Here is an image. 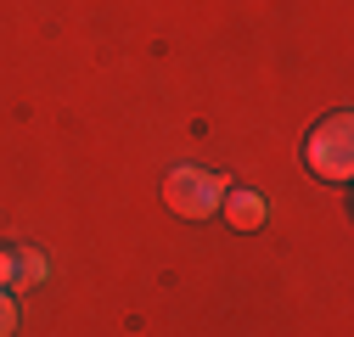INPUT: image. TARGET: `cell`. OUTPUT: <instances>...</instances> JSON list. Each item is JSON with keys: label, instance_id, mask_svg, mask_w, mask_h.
<instances>
[{"label": "cell", "instance_id": "6da1fadb", "mask_svg": "<svg viewBox=\"0 0 354 337\" xmlns=\"http://www.w3.org/2000/svg\"><path fill=\"white\" fill-rule=\"evenodd\" d=\"M304 163L315 180H348L354 175V118L332 113L315 124V135L304 141Z\"/></svg>", "mask_w": 354, "mask_h": 337}, {"label": "cell", "instance_id": "7a4b0ae2", "mask_svg": "<svg viewBox=\"0 0 354 337\" xmlns=\"http://www.w3.org/2000/svg\"><path fill=\"white\" fill-rule=\"evenodd\" d=\"M163 202H169V214H180V220H208V214H219V202H225V180L197 168V163H180V168H169V180H163Z\"/></svg>", "mask_w": 354, "mask_h": 337}, {"label": "cell", "instance_id": "3957f363", "mask_svg": "<svg viewBox=\"0 0 354 337\" xmlns=\"http://www.w3.org/2000/svg\"><path fill=\"white\" fill-rule=\"evenodd\" d=\"M225 220H231L236 231H259V225H264V197H259V191H231V197H225Z\"/></svg>", "mask_w": 354, "mask_h": 337}, {"label": "cell", "instance_id": "277c9868", "mask_svg": "<svg viewBox=\"0 0 354 337\" xmlns=\"http://www.w3.org/2000/svg\"><path fill=\"white\" fill-rule=\"evenodd\" d=\"M46 276H51V259H46V253L17 247V276H12V287H39Z\"/></svg>", "mask_w": 354, "mask_h": 337}, {"label": "cell", "instance_id": "5b68a950", "mask_svg": "<svg viewBox=\"0 0 354 337\" xmlns=\"http://www.w3.org/2000/svg\"><path fill=\"white\" fill-rule=\"evenodd\" d=\"M17 331V304H12V287H0V337Z\"/></svg>", "mask_w": 354, "mask_h": 337}, {"label": "cell", "instance_id": "8992f818", "mask_svg": "<svg viewBox=\"0 0 354 337\" xmlns=\"http://www.w3.org/2000/svg\"><path fill=\"white\" fill-rule=\"evenodd\" d=\"M12 276H17V253L0 247V287H12Z\"/></svg>", "mask_w": 354, "mask_h": 337}]
</instances>
